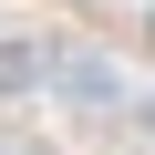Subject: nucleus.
Wrapping results in <instances>:
<instances>
[{
	"mask_svg": "<svg viewBox=\"0 0 155 155\" xmlns=\"http://www.w3.org/2000/svg\"><path fill=\"white\" fill-rule=\"evenodd\" d=\"M52 104L62 114H124V72L83 41H52Z\"/></svg>",
	"mask_w": 155,
	"mask_h": 155,
	"instance_id": "obj_1",
	"label": "nucleus"
},
{
	"mask_svg": "<svg viewBox=\"0 0 155 155\" xmlns=\"http://www.w3.org/2000/svg\"><path fill=\"white\" fill-rule=\"evenodd\" d=\"M41 83H52V41H31V31L0 41V104H11V93H41Z\"/></svg>",
	"mask_w": 155,
	"mask_h": 155,
	"instance_id": "obj_2",
	"label": "nucleus"
},
{
	"mask_svg": "<svg viewBox=\"0 0 155 155\" xmlns=\"http://www.w3.org/2000/svg\"><path fill=\"white\" fill-rule=\"evenodd\" d=\"M145 41H155V11H145Z\"/></svg>",
	"mask_w": 155,
	"mask_h": 155,
	"instance_id": "obj_3",
	"label": "nucleus"
}]
</instances>
